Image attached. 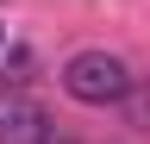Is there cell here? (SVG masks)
Returning a JSON list of instances; mask_svg holds the SVG:
<instances>
[{"label":"cell","mask_w":150,"mask_h":144,"mask_svg":"<svg viewBox=\"0 0 150 144\" xmlns=\"http://www.w3.org/2000/svg\"><path fill=\"white\" fill-rule=\"evenodd\" d=\"M131 119L150 132V82H144V88H131Z\"/></svg>","instance_id":"3"},{"label":"cell","mask_w":150,"mask_h":144,"mask_svg":"<svg viewBox=\"0 0 150 144\" xmlns=\"http://www.w3.org/2000/svg\"><path fill=\"white\" fill-rule=\"evenodd\" d=\"M0 50H6V25H0Z\"/></svg>","instance_id":"4"},{"label":"cell","mask_w":150,"mask_h":144,"mask_svg":"<svg viewBox=\"0 0 150 144\" xmlns=\"http://www.w3.org/2000/svg\"><path fill=\"white\" fill-rule=\"evenodd\" d=\"M131 69L125 57H112V50H75V57L63 63V94L81 100V106H119L131 100Z\"/></svg>","instance_id":"1"},{"label":"cell","mask_w":150,"mask_h":144,"mask_svg":"<svg viewBox=\"0 0 150 144\" xmlns=\"http://www.w3.org/2000/svg\"><path fill=\"white\" fill-rule=\"evenodd\" d=\"M44 138H50L44 106L25 94H0V144H44Z\"/></svg>","instance_id":"2"}]
</instances>
